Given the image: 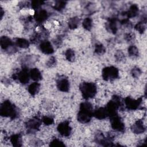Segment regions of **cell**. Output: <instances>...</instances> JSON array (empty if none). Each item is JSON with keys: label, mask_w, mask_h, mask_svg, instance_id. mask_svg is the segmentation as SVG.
Wrapping results in <instances>:
<instances>
[{"label": "cell", "mask_w": 147, "mask_h": 147, "mask_svg": "<svg viewBox=\"0 0 147 147\" xmlns=\"http://www.w3.org/2000/svg\"><path fill=\"white\" fill-rule=\"evenodd\" d=\"M57 130L58 132L64 137L69 136L72 131V129L68 121H64L60 123L57 127Z\"/></svg>", "instance_id": "12"}, {"label": "cell", "mask_w": 147, "mask_h": 147, "mask_svg": "<svg viewBox=\"0 0 147 147\" xmlns=\"http://www.w3.org/2000/svg\"><path fill=\"white\" fill-rule=\"evenodd\" d=\"M10 141L14 146L18 147L22 146V136L20 134H15L11 136L10 137Z\"/></svg>", "instance_id": "20"}, {"label": "cell", "mask_w": 147, "mask_h": 147, "mask_svg": "<svg viewBox=\"0 0 147 147\" xmlns=\"http://www.w3.org/2000/svg\"><path fill=\"white\" fill-rule=\"evenodd\" d=\"M139 12V8L138 6L136 4H133L131 5L129 9V10L125 12V16H126L127 18H133L136 17Z\"/></svg>", "instance_id": "19"}, {"label": "cell", "mask_w": 147, "mask_h": 147, "mask_svg": "<svg viewBox=\"0 0 147 147\" xmlns=\"http://www.w3.org/2000/svg\"><path fill=\"white\" fill-rule=\"evenodd\" d=\"M41 33L38 32H36L30 37V41L33 44H36L38 41H40V40H41Z\"/></svg>", "instance_id": "32"}, {"label": "cell", "mask_w": 147, "mask_h": 147, "mask_svg": "<svg viewBox=\"0 0 147 147\" xmlns=\"http://www.w3.org/2000/svg\"><path fill=\"white\" fill-rule=\"evenodd\" d=\"M65 56L66 59L71 62H72L74 61L75 59V52L72 49H68L65 53Z\"/></svg>", "instance_id": "26"}, {"label": "cell", "mask_w": 147, "mask_h": 147, "mask_svg": "<svg viewBox=\"0 0 147 147\" xmlns=\"http://www.w3.org/2000/svg\"><path fill=\"white\" fill-rule=\"evenodd\" d=\"M42 123L41 119L38 117H33L32 119L28 120L25 123V127L28 130V132L33 133L37 131Z\"/></svg>", "instance_id": "9"}, {"label": "cell", "mask_w": 147, "mask_h": 147, "mask_svg": "<svg viewBox=\"0 0 147 147\" xmlns=\"http://www.w3.org/2000/svg\"><path fill=\"white\" fill-rule=\"evenodd\" d=\"M82 25L84 29H85L87 30H90L92 28V20L91 18L87 17L86 18L83 22H82Z\"/></svg>", "instance_id": "27"}, {"label": "cell", "mask_w": 147, "mask_h": 147, "mask_svg": "<svg viewBox=\"0 0 147 147\" xmlns=\"http://www.w3.org/2000/svg\"><path fill=\"white\" fill-rule=\"evenodd\" d=\"M49 17V14L47 10L44 9L37 10L33 16V18L35 21L38 23H42L44 22Z\"/></svg>", "instance_id": "13"}, {"label": "cell", "mask_w": 147, "mask_h": 147, "mask_svg": "<svg viewBox=\"0 0 147 147\" xmlns=\"http://www.w3.org/2000/svg\"><path fill=\"white\" fill-rule=\"evenodd\" d=\"M132 131L136 134H141L145 131V127L141 119L137 120L131 127Z\"/></svg>", "instance_id": "15"}, {"label": "cell", "mask_w": 147, "mask_h": 147, "mask_svg": "<svg viewBox=\"0 0 147 147\" xmlns=\"http://www.w3.org/2000/svg\"><path fill=\"white\" fill-rule=\"evenodd\" d=\"M57 87L60 91L68 92L69 90V83L66 78H61L57 81Z\"/></svg>", "instance_id": "16"}, {"label": "cell", "mask_w": 147, "mask_h": 147, "mask_svg": "<svg viewBox=\"0 0 147 147\" xmlns=\"http://www.w3.org/2000/svg\"><path fill=\"white\" fill-rule=\"evenodd\" d=\"M80 22V20L78 17H74L69 19L68 25V27L71 29H75L78 28L79 26V24Z\"/></svg>", "instance_id": "24"}, {"label": "cell", "mask_w": 147, "mask_h": 147, "mask_svg": "<svg viewBox=\"0 0 147 147\" xmlns=\"http://www.w3.org/2000/svg\"><path fill=\"white\" fill-rule=\"evenodd\" d=\"M0 14H1V18L2 19V17H3V14H4V11L3 10V9L2 7H1L0 9Z\"/></svg>", "instance_id": "40"}, {"label": "cell", "mask_w": 147, "mask_h": 147, "mask_svg": "<svg viewBox=\"0 0 147 147\" xmlns=\"http://www.w3.org/2000/svg\"><path fill=\"white\" fill-rule=\"evenodd\" d=\"M115 58L116 60L118 61H122L125 60V54L121 51H117L115 53Z\"/></svg>", "instance_id": "36"}, {"label": "cell", "mask_w": 147, "mask_h": 147, "mask_svg": "<svg viewBox=\"0 0 147 147\" xmlns=\"http://www.w3.org/2000/svg\"><path fill=\"white\" fill-rule=\"evenodd\" d=\"M0 114L4 117L14 119L18 116V111L15 106L9 100L4 101L0 106Z\"/></svg>", "instance_id": "2"}, {"label": "cell", "mask_w": 147, "mask_h": 147, "mask_svg": "<svg viewBox=\"0 0 147 147\" xmlns=\"http://www.w3.org/2000/svg\"><path fill=\"white\" fill-rule=\"evenodd\" d=\"M93 112L92 106L90 102H82L80 105L79 111L77 114L78 121L82 123L89 122L93 116Z\"/></svg>", "instance_id": "1"}, {"label": "cell", "mask_w": 147, "mask_h": 147, "mask_svg": "<svg viewBox=\"0 0 147 147\" xmlns=\"http://www.w3.org/2000/svg\"><path fill=\"white\" fill-rule=\"evenodd\" d=\"M95 141L96 143L102 146H114L113 144V141L111 137H106L104 136V135L102 133L96 134L95 137Z\"/></svg>", "instance_id": "11"}, {"label": "cell", "mask_w": 147, "mask_h": 147, "mask_svg": "<svg viewBox=\"0 0 147 147\" xmlns=\"http://www.w3.org/2000/svg\"><path fill=\"white\" fill-rule=\"evenodd\" d=\"M121 99L118 95H114L112 98V99L110 100L107 106L105 107L109 116L110 117L113 115L118 114L117 111L119 107L121 106Z\"/></svg>", "instance_id": "4"}, {"label": "cell", "mask_w": 147, "mask_h": 147, "mask_svg": "<svg viewBox=\"0 0 147 147\" xmlns=\"http://www.w3.org/2000/svg\"><path fill=\"white\" fill-rule=\"evenodd\" d=\"M67 2L64 1H56L54 5V9L57 11H61L63 10L66 5Z\"/></svg>", "instance_id": "28"}, {"label": "cell", "mask_w": 147, "mask_h": 147, "mask_svg": "<svg viewBox=\"0 0 147 147\" xmlns=\"http://www.w3.org/2000/svg\"><path fill=\"white\" fill-rule=\"evenodd\" d=\"M119 76V71L118 68L114 66L107 67L103 69L102 76L103 80L106 81L114 80Z\"/></svg>", "instance_id": "5"}, {"label": "cell", "mask_w": 147, "mask_h": 147, "mask_svg": "<svg viewBox=\"0 0 147 147\" xmlns=\"http://www.w3.org/2000/svg\"><path fill=\"white\" fill-rule=\"evenodd\" d=\"M142 102V98H140L137 99H134L131 98L127 96L125 99V104L126 106V107L128 110H137L139 108L140 105H141Z\"/></svg>", "instance_id": "10"}, {"label": "cell", "mask_w": 147, "mask_h": 147, "mask_svg": "<svg viewBox=\"0 0 147 147\" xmlns=\"http://www.w3.org/2000/svg\"><path fill=\"white\" fill-rule=\"evenodd\" d=\"M49 145L51 146H65L64 144L61 140L57 138H55L52 140L51 141Z\"/></svg>", "instance_id": "34"}, {"label": "cell", "mask_w": 147, "mask_h": 147, "mask_svg": "<svg viewBox=\"0 0 147 147\" xmlns=\"http://www.w3.org/2000/svg\"><path fill=\"white\" fill-rule=\"evenodd\" d=\"M44 3V1H33L31 2V7L34 10L40 9V7Z\"/></svg>", "instance_id": "31"}, {"label": "cell", "mask_w": 147, "mask_h": 147, "mask_svg": "<svg viewBox=\"0 0 147 147\" xmlns=\"http://www.w3.org/2000/svg\"><path fill=\"white\" fill-rule=\"evenodd\" d=\"M79 90L83 97L86 99L93 98L96 94L97 88L95 83L92 82H84L80 84Z\"/></svg>", "instance_id": "3"}, {"label": "cell", "mask_w": 147, "mask_h": 147, "mask_svg": "<svg viewBox=\"0 0 147 147\" xmlns=\"http://www.w3.org/2000/svg\"><path fill=\"white\" fill-rule=\"evenodd\" d=\"M135 38V35L133 33H128L125 34V39L128 41V42H131L133 40H134Z\"/></svg>", "instance_id": "38"}, {"label": "cell", "mask_w": 147, "mask_h": 147, "mask_svg": "<svg viewBox=\"0 0 147 147\" xmlns=\"http://www.w3.org/2000/svg\"><path fill=\"white\" fill-rule=\"evenodd\" d=\"M40 84L37 82H35L31 83L28 86V90L30 95H35L40 90Z\"/></svg>", "instance_id": "22"}, {"label": "cell", "mask_w": 147, "mask_h": 147, "mask_svg": "<svg viewBox=\"0 0 147 147\" xmlns=\"http://www.w3.org/2000/svg\"><path fill=\"white\" fill-rule=\"evenodd\" d=\"M145 24V23L140 21L134 26V29L140 33H143L146 29V26Z\"/></svg>", "instance_id": "30"}, {"label": "cell", "mask_w": 147, "mask_h": 147, "mask_svg": "<svg viewBox=\"0 0 147 147\" xmlns=\"http://www.w3.org/2000/svg\"><path fill=\"white\" fill-rule=\"evenodd\" d=\"M94 52L95 53L100 55L106 52V49L102 44H96L95 46Z\"/></svg>", "instance_id": "29"}, {"label": "cell", "mask_w": 147, "mask_h": 147, "mask_svg": "<svg viewBox=\"0 0 147 147\" xmlns=\"http://www.w3.org/2000/svg\"><path fill=\"white\" fill-rule=\"evenodd\" d=\"M15 45L19 48L26 49L29 46V42L25 38H18L15 41Z\"/></svg>", "instance_id": "23"}, {"label": "cell", "mask_w": 147, "mask_h": 147, "mask_svg": "<svg viewBox=\"0 0 147 147\" xmlns=\"http://www.w3.org/2000/svg\"><path fill=\"white\" fill-rule=\"evenodd\" d=\"M0 44L1 48L8 53H14L16 51L15 44L7 36H2L0 38Z\"/></svg>", "instance_id": "7"}, {"label": "cell", "mask_w": 147, "mask_h": 147, "mask_svg": "<svg viewBox=\"0 0 147 147\" xmlns=\"http://www.w3.org/2000/svg\"><path fill=\"white\" fill-rule=\"evenodd\" d=\"M13 78L14 80H18L21 83L23 84L28 83L29 81V79L30 78L28 67L24 66L20 71L13 75Z\"/></svg>", "instance_id": "6"}, {"label": "cell", "mask_w": 147, "mask_h": 147, "mask_svg": "<svg viewBox=\"0 0 147 147\" xmlns=\"http://www.w3.org/2000/svg\"><path fill=\"white\" fill-rule=\"evenodd\" d=\"M39 48L40 51L44 54L51 55L54 52L53 46L52 45L51 43L47 40H43L40 42Z\"/></svg>", "instance_id": "14"}, {"label": "cell", "mask_w": 147, "mask_h": 147, "mask_svg": "<svg viewBox=\"0 0 147 147\" xmlns=\"http://www.w3.org/2000/svg\"><path fill=\"white\" fill-rule=\"evenodd\" d=\"M56 64V59L55 57L52 56L48 60V61L47 62V65L48 67H54Z\"/></svg>", "instance_id": "37"}, {"label": "cell", "mask_w": 147, "mask_h": 147, "mask_svg": "<svg viewBox=\"0 0 147 147\" xmlns=\"http://www.w3.org/2000/svg\"><path fill=\"white\" fill-rule=\"evenodd\" d=\"M131 74L133 77H134L135 78H137L141 75V71L138 67H134L131 70Z\"/></svg>", "instance_id": "35"}, {"label": "cell", "mask_w": 147, "mask_h": 147, "mask_svg": "<svg viewBox=\"0 0 147 147\" xmlns=\"http://www.w3.org/2000/svg\"><path fill=\"white\" fill-rule=\"evenodd\" d=\"M29 74L30 78L34 81L37 82L42 79V75L41 72L38 70V69L36 68L31 69L29 71Z\"/></svg>", "instance_id": "21"}, {"label": "cell", "mask_w": 147, "mask_h": 147, "mask_svg": "<svg viewBox=\"0 0 147 147\" xmlns=\"http://www.w3.org/2000/svg\"><path fill=\"white\" fill-rule=\"evenodd\" d=\"M93 116L98 119H103L109 116L106 107H99L94 111Z\"/></svg>", "instance_id": "18"}, {"label": "cell", "mask_w": 147, "mask_h": 147, "mask_svg": "<svg viewBox=\"0 0 147 147\" xmlns=\"http://www.w3.org/2000/svg\"><path fill=\"white\" fill-rule=\"evenodd\" d=\"M111 127L115 131L123 132L125 129L124 123L121 117L118 115H114L110 117Z\"/></svg>", "instance_id": "8"}, {"label": "cell", "mask_w": 147, "mask_h": 147, "mask_svg": "<svg viewBox=\"0 0 147 147\" xmlns=\"http://www.w3.org/2000/svg\"><path fill=\"white\" fill-rule=\"evenodd\" d=\"M54 44L56 45V46H60L62 42V39L61 37H56L54 41H53Z\"/></svg>", "instance_id": "39"}, {"label": "cell", "mask_w": 147, "mask_h": 147, "mask_svg": "<svg viewBox=\"0 0 147 147\" xmlns=\"http://www.w3.org/2000/svg\"><path fill=\"white\" fill-rule=\"evenodd\" d=\"M106 27L107 30L113 34L116 33L117 31V18H109L107 22L106 23Z\"/></svg>", "instance_id": "17"}, {"label": "cell", "mask_w": 147, "mask_h": 147, "mask_svg": "<svg viewBox=\"0 0 147 147\" xmlns=\"http://www.w3.org/2000/svg\"><path fill=\"white\" fill-rule=\"evenodd\" d=\"M41 121L46 125H52L53 123V122H54V119H53V118L52 117L47 116V115L44 116L42 117Z\"/></svg>", "instance_id": "33"}, {"label": "cell", "mask_w": 147, "mask_h": 147, "mask_svg": "<svg viewBox=\"0 0 147 147\" xmlns=\"http://www.w3.org/2000/svg\"><path fill=\"white\" fill-rule=\"evenodd\" d=\"M127 51L129 56L131 57H137L138 56V54H139L138 49L135 45H130V47H129L127 49Z\"/></svg>", "instance_id": "25"}]
</instances>
